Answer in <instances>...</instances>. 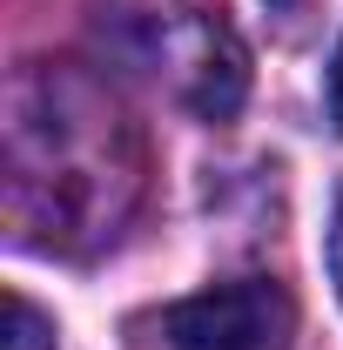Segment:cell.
Wrapping results in <instances>:
<instances>
[{
  "mask_svg": "<svg viewBox=\"0 0 343 350\" xmlns=\"http://www.w3.org/2000/svg\"><path fill=\"white\" fill-rule=\"evenodd\" d=\"M7 350H54V317H41L20 290L7 297Z\"/></svg>",
  "mask_w": 343,
  "mask_h": 350,
  "instance_id": "277c9868",
  "label": "cell"
},
{
  "mask_svg": "<svg viewBox=\"0 0 343 350\" xmlns=\"http://www.w3.org/2000/svg\"><path fill=\"white\" fill-rule=\"evenodd\" d=\"M162 61H169V88L202 115L222 122L243 108V88H249V54L236 41V27L222 21V7H175L155 27Z\"/></svg>",
  "mask_w": 343,
  "mask_h": 350,
  "instance_id": "3957f363",
  "label": "cell"
},
{
  "mask_svg": "<svg viewBox=\"0 0 343 350\" xmlns=\"http://www.w3.org/2000/svg\"><path fill=\"white\" fill-rule=\"evenodd\" d=\"M330 276H337V297H343V202L330 216Z\"/></svg>",
  "mask_w": 343,
  "mask_h": 350,
  "instance_id": "8992f818",
  "label": "cell"
},
{
  "mask_svg": "<svg viewBox=\"0 0 343 350\" xmlns=\"http://www.w3.org/2000/svg\"><path fill=\"white\" fill-rule=\"evenodd\" d=\"M330 122L343 135V41H337V61H330Z\"/></svg>",
  "mask_w": 343,
  "mask_h": 350,
  "instance_id": "5b68a950",
  "label": "cell"
},
{
  "mask_svg": "<svg viewBox=\"0 0 343 350\" xmlns=\"http://www.w3.org/2000/svg\"><path fill=\"white\" fill-rule=\"evenodd\" d=\"M175 350H290L297 344V297L276 276H236L169 310Z\"/></svg>",
  "mask_w": 343,
  "mask_h": 350,
  "instance_id": "7a4b0ae2",
  "label": "cell"
},
{
  "mask_svg": "<svg viewBox=\"0 0 343 350\" xmlns=\"http://www.w3.org/2000/svg\"><path fill=\"white\" fill-rule=\"evenodd\" d=\"M141 196V135L87 68H27L7 94V216L20 243L94 250Z\"/></svg>",
  "mask_w": 343,
  "mask_h": 350,
  "instance_id": "6da1fadb",
  "label": "cell"
}]
</instances>
